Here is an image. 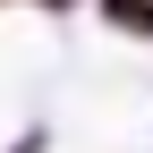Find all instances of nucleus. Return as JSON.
Masks as SVG:
<instances>
[{
  "label": "nucleus",
  "mask_w": 153,
  "mask_h": 153,
  "mask_svg": "<svg viewBox=\"0 0 153 153\" xmlns=\"http://www.w3.org/2000/svg\"><path fill=\"white\" fill-rule=\"evenodd\" d=\"M111 17H119V26H136V34H153V0H111Z\"/></svg>",
  "instance_id": "nucleus-1"
}]
</instances>
